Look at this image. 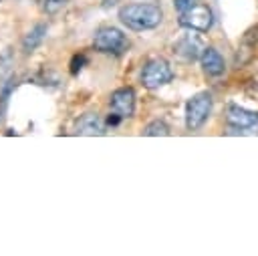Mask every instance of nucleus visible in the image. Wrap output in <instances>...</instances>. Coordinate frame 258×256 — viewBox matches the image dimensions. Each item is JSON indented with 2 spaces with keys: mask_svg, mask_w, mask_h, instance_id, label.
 Wrapping results in <instances>:
<instances>
[{
  "mask_svg": "<svg viewBox=\"0 0 258 256\" xmlns=\"http://www.w3.org/2000/svg\"><path fill=\"white\" fill-rule=\"evenodd\" d=\"M171 79H173V71H171L169 62L159 56L147 60L141 71V83L147 89H159V87L167 85Z\"/></svg>",
  "mask_w": 258,
  "mask_h": 256,
  "instance_id": "nucleus-2",
  "label": "nucleus"
},
{
  "mask_svg": "<svg viewBox=\"0 0 258 256\" xmlns=\"http://www.w3.org/2000/svg\"><path fill=\"white\" fill-rule=\"evenodd\" d=\"M202 52H204V46H202V40L196 36V34H185V36H181L179 40H175V44H173V54L179 58V60H185V62H189V60H196L198 56H202Z\"/></svg>",
  "mask_w": 258,
  "mask_h": 256,
  "instance_id": "nucleus-6",
  "label": "nucleus"
},
{
  "mask_svg": "<svg viewBox=\"0 0 258 256\" xmlns=\"http://www.w3.org/2000/svg\"><path fill=\"white\" fill-rule=\"evenodd\" d=\"M200 60H202V69H204V73H208L210 77H218V75H222L224 69H226V62H224L222 54H220L216 48H212V46L204 48Z\"/></svg>",
  "mask_w": 258,
  "mask_h": 256,
  "instance_id": "nucleus-9",
  "label": "nucleus"
},
{
  "mask_svg": "<svg viewBox=\"0 0 258 256\" xmlns=\"http://www.w3.org/2000/svg\"><path fill=\"white\" fill-rule=\"evenodd\" d=\"M161 18H163L161 8L147 2H133L119 10V20L131 30H151L159 26Z\"/></svg>",
  "mask_w": 258,
  "mask_h": 256,
  "instance_id": "nucleus-1",
  "label": "nucleus"
},
{
  "mask_svg": "<svg viewBox=\"0 0 258 256\" xmlns=\"http://www.w3.org/2000/svg\"><path fill=\"white\" fill-rule=\"evenodd\" d=\"M93 46L99 52H113L119 54L127 46V36L115 26H101L93 36Z\"/></svg>",
  "mask_w": 258,
  "mask_h": 256,
  "instance_id": "nucleus-4",
  "label": "nucleus"
},
{
  "mask_svg": "<svg viewBox=\"0 0 258 256\" xmlns=\"http://www.w3.org/2000/svg\"><path fill=\"white\" fill-rule=\"evenodd\" d=\"M85 62H87V56L85 54H75L73 60H71V75H77L85 67Z\"/></svg>",
  "mask_w": 258,
  "mask_h": 256,
  "instance_id": "nucleus-13",
  "label": "nucleus"
},
{
  "mask_svg": "<svg viewBox=\"0 0 258 256\" xmlns=\"http://www.w3.org/2000/svg\"><path fill=\"white\" fill-rule=\"evenodd\" d=\"M212 111V95L210 93H198L185 103V127L187 129H200Z\"/></svg>",
  "mask_w": 258,
  "mask_h": 256,
  "instance_id": "nucleus-3",
  "label": "nucleus"
},
{
  "mask_svg": "<svg viewBox=\"0 0 258 256\" xmlns=\"http://www.w3.org/2000/svg\"><path fill=\"white\" fill-rule=\"evenodd\" d=\"M214 22V16H212V10L204 4H194V6H187L181 16H179V24L189 28V30H208Z\"/></svg>",
  "mask_w": 258,
  "mask_h": 256,
  "instance_id": "nucleus-5",
  "label": "nucleus"
},
{
  "mask_svg": "<svg viewBox=\"0 0 258 256\" xmlns=\"http://www.w3.org/2000/svg\"><path fill=\"white\" fill-rule=\"evenodd\" d=\"M44 34H46V26H44V24H36L32 30H28V34H26L24 40H22L24 50H26V52H32V50L42 42Z\"/></svg>",
  "mask_w": 258,
  "mask_h": 256,
  "instance_id": "nucleus-11",
  "label": "nucleus"
},
{
  "mask_svg": "<svg viewBox=\"0 0 258 256\" xmlns=\"http://www.w3.org/2000/svg\"><path fill=\"white\" fill-rule=\"evenodd\" d=\"M109 105L123 119L125 117H131L135 113V91L131 87H123V89L113 91L111 93V99H109Z\"/></svg>",
  "mask_w": 258,
  "mask_h": 256,
  "instance_id": "nucleus-7",
  "label": "nucleus"
},
{
  "mask_svg": "<svg viewBox=\"0 0 258 256\" xmlns=\"http://www.w3.org/2000/svg\"><path fill=\"white\" fill-rule=\"evenodd\" d=\"M143 135H147V137H165V135H169V127L163 123V121H151L149 125H145V129H143Z\"/></svg>",
  "mask_w": 258,
  "mask_h": 256,
  "instance_id": "nucleus-12",
  "label": "nucleus"
},
{
  "mask_svg": "<svg viewBox=\"0 0 258 256\" xmlns=\"http://www.w3.org/2000/svg\"><path fill=\"white\" fill-rule=\"evenodd\" d=\"M173 6H175L179 12H183L187 6H191V0H173Z\"/></svg>",
  "mask_w": 258,
  "mask_h": 256,
  "instance_id": "nucleus-15",
  "label": "nucleus"
},
{
  "mask_svg": "<svg viewBox=\"0 0 258 256\" xmlns=\"http://www.w3.org/2000/svg\"><path fill=\"white\" fill-rule=\"evenodd\" d=\"M79 135H105V123L97 113H85L77 119Z\"/></svg>",
  "mask_w": 258,
  "mask_h": 256,
  "instance_id": "nucleus-10",
  "label": "nucleus"
},
{
  "mask_svg": "<svg viewBox=\"0 0 258 256\" xmlns=\"http://www.w3.org/2000/svg\"><path fill=\"white\" fill-rule=\"evenodd\" d=\"M62 4H64V0H44V8H46L48 12H56Z\"/></svg>",
  "mask_w": 258,
  "mask_h": 256,
  "instance_id": "nucleus-14",
  "label": "nucleus"
},
{
  "mask_svg": "<svg viewBox=\"0 0 258 256\" xmlns=\"http://www.w3.org/2000/svg\"><path fill=\"white\" fill-rule=\"evenodd\" d=\"M226 119L236 129H252V127L258 125V113L248 111L240 105H230L228 111H226Z\"/></svg>",
  "mask_w": 258,
  "mask_h": 256,
  "instance_id": "nucleus-8",
  "label": "nucleus"
}]
</instances>
